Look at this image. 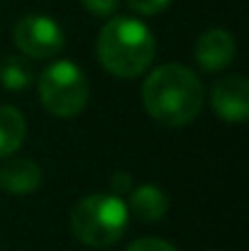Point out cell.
<instances>
[{"label":"cell","mask_w":249,"mask_h":251,"mask_svg":"<svg viewBox=\"0 0 249 251\" xmlns=\"http://www.w3.org/2000/svg\"><path fill=\"white\" fill-rule=\"evenodd\" d=\"M142 100L157 122L166 127H181L200 115L205 90L191 69L181 64H166L147 76L142 85Z\"/></svg>","instance_id":"obj_1"},{"label":"cell","mask_w":249,"mask_h":251,"mask_svg":"<svg viewBox=\"0 0 249 251\" xmlns=\"http://www.w3.org/2000/svg\"><path fill=\"white\" fill-rule=\"evenodd\" d=\"M157 54L149 27L132 17H112L98 34V59L117 78L144 74Z\"/></svg>","instance_id":"obj_2"},{"label":"cell","mask_w":249,"mask_h":251,"mask_svg":"<svg viewBox=\"0 0 249 251\" xmlns=\"http://www.w3.org/2000/svg\"><path fill=\"white\" fill-rule=\"evenodd\" d=\"M130 222V210L120 195L95 193L85 195L71 210V232L74 237L93 249L112 247L122 239Z\"/></svg>","instance_id":"obj_3"},{"label":"cell","mask_w":249,"mask_h":251,"mask_svg":"<svg viewBox=\"0 0 249 251\" xmlns=\"http://www.w3.org/2000/svg\"><path fill=\"white\" fill-rule=\"evenodd\" d=\"M88 81L74 61H56L39 76L42 105L56 117H76L88 105Z\"/></svg>","instance_id":"obj_4"},{"label":"cell","mask_w":249,"mask_h":251,"mask_svg":"<svg viewBox=\"0 0 249 251\" xmlns=\"http://www.w3.org/2000/svg\"><path fill=\"white\" fill-rule=\"evenodd\" d=\"M12 39L17 49L32 59H49L56 56L64 47V32L59 22H54L47 15H25L15 29Z\"/></svg>","instance_id":"obj_5"},{"label":"cell","mask_w":249,"mask_h":251,"mask_svg":"<svg viewBox=\"0 0 249 251\" xmlns=\"http://www.w3.org/2000/svg\"><path fill=\"white\" fill-rule=\"evenodd\" d=\"M213 110L225 122H245L249 117V81L245 76H227L213 85Z\"/></svg>","instance_id":"obj_6"},{"label":"cell","mask_w":249,"mask_h":251,"mask_svg":"<svg viewBox=\"0 0 249 251\" xmlns=\"http://www.w3.org/2000/svg\"><path fill=\"white\" fill-rule=\"evenodd\" d=\"M237 44L225 29H208L195 39V61L203 71H222L235 61Z\"/></svg>","instance_id":"obj_7"},{"label":"cell","mask_w":249,"mask_h":251,"mask_svg":"<svg viewBox=\"0 0 249 251\" xmlns=\"http://www.w3.org/2000/svg\"><path fill=\"white\" fill-rule=\"evenodd\" d=\"M42 185V168L29 159H15L0 168V188L7 195H29Z\"/></svg>","instance_id":"obj_8"},{"label":"cell","mask_w":249,"mask_h":251,"mask_svg":"<svg viewBox=\"0 0 249 251\" xmlns=\"http://www.w3.org/2000/svg\"><path fill=\"white\" fill-rule=\"evenodd\" d=\"M127 210L142 222H157L168 210V198L157 185H139L132 190Z\"/></svg>","instance_id":"obj_9"},{"label":"cell","mask_w":249,"mask_h":251,"mask_svg":"<svg viewBox=\"0 0 249 251\" xmlns=\"http://www.w3.org/2000/svg\"><path fill=\"white\" fill-rule=\"evenodd\" d=\"M27 134V125L25 117L17 107L12 105H0V159L12 156Z\"/></svg>","instance_id":"obj_10"},{"label":"cell","mask_w":249,"mask_h":251,"mask_svg":"<svg viewBox=\"0 0 249 251\" xmlns=\"http://www.w3.org/2000/svg\"><path fill=\"white\" fill-rule=\"evenodd\" d=\"M34 81L32 66L22 56H2L0 59V85L7 90H25Z\"/></svg>","instance_id":"obj_11"},{"label":"cell","mask_w":249,"mask_h":251,"mask_svg":"<svg viewBox=\"0 0 249 251\" xmlns=\"http://www.w3.org/2000/svg\"><path fill=\"white\" fill-rule=\"evenodd\" d=\"M127 5L139 15H159L171 5V0H127Z\"/></svg>","instance_id":"obj_12"},{"label":"cell","mask_w":249,"mask_h":251,"mask_svg":"<svg viewBox=\"0 0 249 251\" xmlns=\"http://www.w3.org/2000/svg\"><path fill=\"white\" fill-rule=\"evenodd\" d=\"M125 251H176L168 242L164 239H154V237H147V239H137L132 242Z\"/></svg>","instance_id":"obj_13"},{"label":"cell","mask_w":249,"mask_h":251,"mask_svg":"<svg viewBox=\"0 0 249 251\" xmlns=\"http://www.w3.org/2000/svg\"><path fill=\"white\" fill-rule=\"evenodd\" d=\"M81 2H83V7H85L88 12L100 15V17H108V15L115 12V7H117L120 0H81Z\"/></svg>","instance_id":"obj_14"},{"label":"cell","mask_w":249,"mask_h":251,"mask_svg":"<svg viewBox=\"0 0 249 251\" xmlns=\"http://www.w3.org/2000/svg\"><path fill=\"white\" fill-rule=\"evenodd\" d=\"M132 188V178L127 173H117L112 178V190H130Z\"/></svg>","instance_id":"obj_15"}]
</instances>
